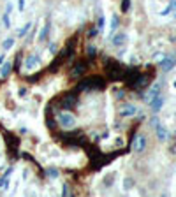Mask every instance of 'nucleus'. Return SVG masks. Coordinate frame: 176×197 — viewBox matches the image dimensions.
<instances>
[{"instance_id": "13", "label": "nucleus", "mask_w": 176, "mask_h": 197, "mask_svg": "<svg viewBox=\"0 0 176 197\" xmlns=\"http://www.w3.org/2000/svg\"><path fill=\"white\" fill-rule=\"evenodd\" d=\"M48 174H50V176H53V178H55V176H58V173H56L55 169H50V171H48Z\"/></svg>"}, {"instance_id": "7", "label": "nucleus", "mask_w": 176, "mask_h": 197, "mask_svg": "<svg viewBox=\"0 0 176 197\" xmlns=\"http://www.w3.org/2000/svg\"><path fill=\"white\" fill-rule=\"evenodd\" d=\"M9 72H11V63H9V62H6V63H4V67L0 69V76H2V77H6L7 74H9Z\"/></svg>"}, {"instance_id": "4", "label": "nucleus", "mask_w": 176, "mask_h": 197, "mask_svg": "<svg viewBox=\"0 0 176 197\" xmlns=\"http://www.w3.org/2000/svg\"><path fill=\"white\" fill-rule=\"evenodd\" d=\"M11 11H12V6H7L6 12H4V18H2V21H4V27L9 28L11 27V21H9V16H11Z\"/></svg>"}, {"instance_id": "12", "label": "nucleus", "mask_w": 176, "mask_h": 197, "mask_svg": "<svg viewBox=\"0 0 176 197\" xmlns=\"http://www.w3.org/2000/svg\"><path fill=\"white\" fill-rule=\"evenodd\" d=\"M116 25H118V20H116V18H113V23H111V30H113V32L116 30Z\"/></svg>"}, {"instance_id": "3", "label": "nucleus", "mask_w": 176, "mask_h": 197, "mask_svg": "<svg viewBox=\"0 0 176 197\" xmlns=\"http://www.w3.org/2000/svg\"><path fill=\"white\" fill-rule=\"evenodd\" d=\"M39 63H41V58L37 55H30L25 60V69H35V67H39Z\"/></svg>"}, {"instance_id": "6", "label": "nucleus", "mask_w": 176, "mask_h": 197, "mask_svg": "<svg viewBox=\"0 0 176 197\" xmlns=\"http://www.w3.org/2000/svg\"><path fill=\"white\" fill-rule=\"evenodd\" d=\"M132 115H136V107L134 106H125L123 111H121V116H132Z\"/></svg>"}, {"instance_id": "15", "label": "nucleus", "mask_w": 176, "mask_h": 197, "mask_svg": "<svg viewBox=\"0 0 176 197\" xmlns=\"http://www.w3.org/2000/svg\"><path fill=\"white\" fill-rule=\"evenodd\" d=\"M4 60H6V55H0V63H2Z\"/></svg>"}, {"instance_id": "1", "label": "nucleus", "mask_w": 176, "mask_h": 197, "mask_svg": "<svg viewBox=\"0 0 176 197\" xmlns=\"http://www.w3.org/2000/svg\"><path fill=\"white\" fill-rule=\"evenodd\" d=\"M58 120H60V123L64 127H74L76 125V118L72 115H69V113H60V115H58Z\"/></svg>"}, {"instance_id": "11", "label": "nucleus", "mask_w": 176, "mask_h": 197, "mask_svg": "<svg viewBox=\"0 0 176 197\" xmlns=\"http://www.w3.org/2000/svg\"><path fill=\"white\" fill-rule=\"evenodd\" d=\"M32 27V23H27V25H25V27L21 28V30H20V32H18V35H20V37H21V35H25V32H27L28 28Z\"/></svg>"}, {"instance_id": "2", "label": "nucleus", "mask_w": 176, "mask_h": 197, "mask_svg": "<svg viewBox=\"0 0 176 197\" xmlns=\"http://www.w3.org/2000/svg\"><path fill=\"white\" fill-rule=\"evenodd\" d=\"M144 146H146V139H144L143 136H138L136 139H134V142H132V150L136 151V153H139V151H143Z\"/></svg>"}, {"instance_id": "5", "label": "nucleus", "mask_w": 176, "mask_h": 197, "mask_svg": "<svg viewBox=\"0 0 176 197\" xmlns=\"http://www.w3.org/2000/svg\"><path fill=\"white\" fill-rule=\"evenodd\" d=\"M155 130H157V136H159V139H162V141H164L165 137H167V132H165V129L160 125V123H157V125H155Z\"/></svg>"}, {"instance_id": "10", "label": "nucleus", "mask_w": 176, "mask_h": 197, "mask_svg": "<svg viewBox=\"0 0 176 197\" xmlns=\"http://www.w3.org/2000/svg\"><path fill=\"white\" fill-rule=\"evenodd\" d=\"M12 44H14V39L9 37V39H6V42L2 44V48H4V49H9V48L12 46Z\"/></svg>"}, {"instance_id": "8", "label": "nucleus", "mask_w": 176, "mask_h": 197, "mask_svg": "<svg viewBox=\"0 0 176 197\" xmlns=\"http://www.w3.org/2000/svg\"><path fill=\"white\" fill-rule=\"evenodd\" d=\"M123 42H125V35H123V33H120V35H116V37L113 39V44H115V46H121Z\"/></svg>"}, {"instance_id": "14", "label": "nucleus", "mask_w": 176, "mask_h": 197, "mask_svg": "<svg viewBox=\"0 0 176 197\" xmlns=\"http://www.w3.org/2000/svg\"><path fill=\"white\" fill-rule=\"evenodd\" d=\"M130 181H132V180H125V185H123V186H125V190L132 186V183H130Z\"/></svg>"}, {"instance_id": "9", "label": "nucleus", "mask_w": 176, "mask_h": 197, "mask_svg": "<svg viewBox=\"0 0 176 197\" xmlns=\"http://www.w3.org/2000/svg\"><path fill=\"white\" fill-rule=\"evenodd\" d=\"M48 32H50V27H44L42 32H41V35H39V41H46V37H48Z\"/></svg>"}]
</instances>
